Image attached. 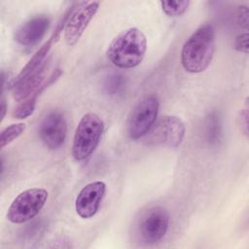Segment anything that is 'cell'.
I'll list each match as a JSON object with an SVG mask.
<instances>
[{
  "mask_svg": "<svg viewBox=\"0 0 249 249\" xmlns=\"http://www.w3.org/2000/svg\"><path fill=\"white\" fill-rule=\"evenodd\" d=\"M147 51L145 34L136 27L120 32L106 50L107 58L122 69L134 68L139 65Z\"/></svg>",
  "mask_w": 249,
  "mask_h": 249,
  "instance_id": "obj_1",
  "label": "cell"
},
{
  "mask_svg": "<svg viewBox=\"0 0 249 249\" xmlns=\"http://www.w3.org/2000/svg\"><path fill=\"white\" fill-rule=\"evenodd\" d=\"M215 51V32L211 24L199 26L184 43L181 64L190 73L203 72L210 64Z\"/></svg>",
  "mask_w": 249,
  "mask_h": 249,
  "instance_id": "obj_2",
  "label": "cell"
},
{
  "mask_svg": "<svg viewBox=\"0 0 249 249\" xmlns=\"http://www.w3.org/2000/svg\"><path fill=\"white\" fill-rule=\"evenodd\" d=\"M103 130V121L97 114L89 112L81 118L72 144V156L77 161L86 160L94 152Z\"/></svg>",
  "mask_w": 249,
  "mask_h": 249,
  "instance_id": "obj_3",
  "label": "cell"
},
{
  "mask_svg": "<svg viewBox=\"0 0 249 249\" xmlns=\"http://www.w3.org/2000/svg\"><path fill=\"white\" fill-rule=\"evenodd\" d=\"M49 196L43 188H31L18 194L8 208L7 219L13 224H23L32 220L44 207Z\"/></svg>",
  "mask_w": 249,
  "mask_h": 249,
  "instance_id": "obj_4",
  "label": "cell"
},
{
  "mask_svg": "<svg viewBox=\"0 0 249 249\" xmlns=\"http://www.w3.org/2000/svg\"><path fill=\"white\" fill-rule=\"evenodd\" d=\"M169 226V213L160 206L156 205L141 213L135 226V233L139 241L154 244L164 237Z\"/></svg>",
  "mask_w": 249,
  "mask_h": 249,
  "instance_id": "obj_5",
  "label": "cell"
},
{
  "mask_svg": "<svg viewBox=\"0 0 249 249\" xmlns=\"http://www.w3.org/2000/svg\"><path fill=\"white\" fill-rule=\"evenodd\" d=\"M160 108L156 95H149L140 100L130 111L126 121V133L132 140L144 137L155 124Z\"/></svg>",
  "mask_w": 249,
  "mask_h": 249,
  "instance_id": "obj_6",
  "label": "cell"
},
{
  "mask_svg": "<svg viewBox=\"0 0 249 249\" xmlns=\"http://www.w3.org/2000/svg\"><path fill=\"white\" fill-rule=\"evenodd\" d=\"M185 124L177 116L165 115L161 117L147 133L146 143L177 148L185 136Z\"/></svg>",
  "mask_w": 249,
  "mask_h": 249,
  "instance_id": "obj_7",
  "label": "cell"
},
{
  "mask_svg": "<svg viewBox=\"0 0 249 249\" xmlns=\"http://www.w3.org/2000/svg\"><path fill=\"white\" fill-rule=\"evenodd\" d=\"M99 5L98 1H87L74 6L64 27V40L68 46H74L79 41L97 13Z\"/></svg>",
  "mask_w": 249,
  "mask_h": 249,
  "instance_id": "obj_8",
  "label": "cell"
},
{
  "mask_svg": "<svg viewBox=\"0 0 249 249\" xmlns=\"http://www.w3.org/2000/svg\"><path fill=\"white\" fill-rule=\"evenodd\" d=\"M67 124L59 111L48 113L39 125V135L43 143L51 150L59 149L65 142Z\"/></svg>",
  "mask_w": 249,
  "mask_h": 249,
  "instance_id": "obj_9",
  "label": "cell"
},
{
  "mask_svg": "<svg viewBox=\"0 0 249 249\" xmlns=\"http://www.w3.org/2000/svg\"><path fill=\"white\" fill-rule=\"evenodd\" d=\"M105 193L106 184L103 181H93L87 184L76 197V213L82 219H89L93 217L100 207Z\"/></svg>",
  "mask_w": 249,
  "mask_h": 249,
  "instance_id": "obj_10",
  "label": "cell"
},
{
  "mask_svg": "<svg viewBox=\"0 0 249 249\" xmlns=\"http://www.w3.org/2000/svg\"><path fill=\"white\" fill-rule=\"evenodd\" d=\"M51 20L44 15L35 16L22 23L15 32V40L21 46L37 45L49 30Z\"/></svg>",
  "mask_w": 249,
  "mask_h": 249,
  "instance_id": "obj_11",
  "label": "cell"
},
{
  "mask_svg": "<svg viewBox=\"0 0 249 249\" xmlns=\"http://www.w3.org/2000/svg\"><path fill=\"white\" fill-rule=\"evenodd\" d=\"M47 66L48 61H45L33 72L18 80H13L11 88L13 89V97L16 101L21 102L27 99L44 84Z\"/></svg>",
  "mask_w": 249,
  "mask_h": 249,
  "instance_id": "obj_12",
  "label": "cell"
},
{
  "mask_svg": "<svg viewBox=\"0 0 249 249\" xmlns=\"http://www.w3.org/2000/svg\"><path fill=\"white\" fill-rule=\"evenodd\" d=\"M61 74L60 69H57L55 72L53 73V75L51 76V78L49 79L48 82H45L33 94H31L27 99L21 101L18 107L15 109L13 116L16 119H25L27 117H29L30 115L33 114L35 107H36V102H37V97L41 94V92L48 88L51 84H53Z\"/></svg>",
  "mask_w": 249,
  "mask_h": 249,
  "instance_id": "obj_13",
  "label": "cell"
},
{
  "mask_svg": "<svg viewBox=\"0 0 249 249\" xmlns=\"http://www.w3.org/2000/svg\"><path fill=\"white\" fill-rule=\"evenodd\" d=\"M203 134L205 141L211 145H218L223 138V124L217 111L210 112L204 119Z\"/></svg>",
  "mask_w": 249,
  "mask_h": 249,
  "instance_id": "obj_14",
  "label": "cell"
},
{
  "mask_svg": "<svg viewBox=\"0 0 249 249\" xmlns=\"http://www.w3.org/2000/svg\"><path fill=\"white\" fill-rule=\"evenodd\" d=\"M125 77L120 72H112L107 74L102 82L103 92L109 96H118L122 94L125 89Z\"/></svg>",
  "mask_w": 249,
  "mask_h": 249,
  "instance_id": "obj_15",
  "label": "cell"
},
{
  "mask_svg": "<svg viewBox=\"0 0 249 249\" xmlns=\"http://www.w3.org/2000/svg\"><path fill=\"white\" fill-rule=\"evenodd\" d=\"M26 129V124L24 123L12 124L5 127L0 134V147L4 148L5 146L12 143L14 140L18 138Z\"/></svg>",
  "mask_w": 249,
  "mask_h": 249,
  "instance_id": "obj_16",
  "label": "cell"
},
{
  "mask_svg": "<svg viewBox=\"0 0 249 249\" xmlns=\"http://www.w3.org/2000/svg\"><path fill=\"white\" fill-rule=\"evenodd\" d=\"M191 2L189 0L182 1H160L162 12L171 18L183 15L189 8Z\"/></svg>",
  "mask_w": 249,
  "mask_h": 249,
  "instance_id": "obj_17",
  "label": "cell"
},
{
  "mask_svg": "<svg viewBox=\"0 0 249 249\" xmlns=\"http://www.w3.org/2000/svg\"><path fill=\"white\" fill-rule=\"evenodd\" d=\"M236 21L239 26L248 29L249 26V11L246 5H240L236 12Z\"/></svg>",
  "mask_w": 249,
  "mask_h": 249,
  "instance_id": "obj_18",
  "label": "cell"
},
{
  "mask_svg": "<svg viewBox=\"0 0 249 249\" xmlns=\"http://www.w3.org/2000/svg\"><path fill=\"white\" fill-rule=\"evenodd\" d=\"M248 39H249L248 32H244V33L237 35L234 40V49L240 53L247 54L248 53Z\"/></svg>",
  "mask_w": 249,
  "mask_h": 249,
  "instance_id": "obj_19",
  "label": "cell"
},
{
  "mask_svg": "<svg viewBox=\"0 0 249 249\" xmlns=\"http://www.w3.org/2000/svg\"><path fill=\"white\" fill-rule=\"evenodd\" d=\"M239 125L241 127L242 132L247 136L248 135V107H246L240 111L239 113Z\"/></svg>",
  "mask_w": 249,
  "mask_h": 249,
  "instance_id": "obj_20",
  "label": "cell"
},
{
  "mask_svg": "<svg viewBox=\"0 0 249 249\" xmlns=\"http://www.w3.org/2000/svg\"><path fill=\"white\" fill-rule=\"evenodd\" d=\"M1 121L4 119L5 115H6V111H7V104H6V101L4 99V97H2L1 99Z\"/></svg>",
  "mask_w": 249,
  "mask_h": 249,
  "instance_id": "obj_21",
  "label": "cell"
}]
</instances>
